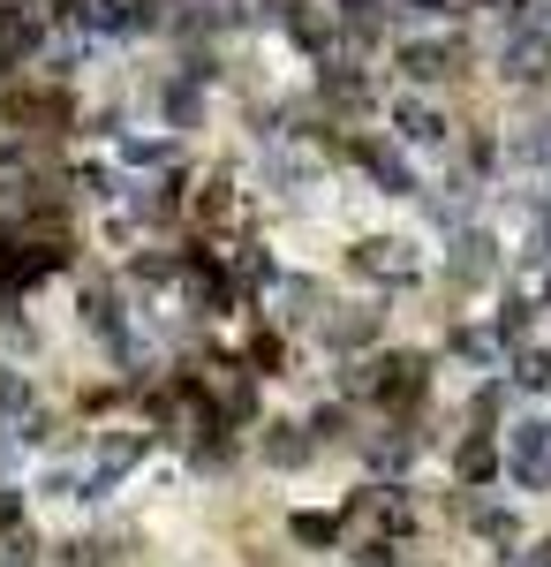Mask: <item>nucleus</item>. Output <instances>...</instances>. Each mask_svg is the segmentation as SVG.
I'll use <instances>...</instances> for the list:
<instances>
[{
  "instance_id": "obj_24",
  "label": "nucleus",
  "mask_w": 551,
  "mask_h": 567,
  "mask_svg": "<svg viewBox=\"0 0 551 567\" xmlns=\"http://www.w3.org/2000/svg\"><path fill=\"white\" fill-rule=\"evenodd\" d=\"M39 492H45V499H84V470L61 462V470H45V477H39Z\"/></svg>"
},
{
  "instance_id": "obj_21",
  "label": "nucleus",
  "mask_w": 551,
  "mask_h": 567,
  "mask_svg": "<svg viewBox=\"0 0 551 567\" xmlns=\"http://www.w3.org/2000/svg\"><path fill=\"white\" fill-rule=\"evenodd\" d=\"M31 409H39V386H31V371H23V363H0V432H15Z\"/></svg>"
},
{
  "instance_id": "obj_3",
  "label": "nucleus",
  "mask_w": 551,
  "mask_h": 567,
  "mask_svg": "<svg viewBox=\"0 0 551 567\" xmlns=\"http://www.w3.org/2000/svg\"><path fill=\"white\" fill-rule=\"evenodd\" d=\"M461 61H468V39H454V31H424V39H401L393 45V69H401V84L416 91H438V84H454L461 76Z\"/></svg>"
},
{
  "instance_id": "obj_5",
  "label": "nucleus",
  "mask_w": 551,
  "mask_h": 567,
  "mask_svg": "<svg viewBox=\"0 0 551 567\" xmlns=\"http://www.w3.org/2000/svg\"><path fill=\"white\" fill-rule=\"evenodd\" d=\"M499 462L521 492H544L551 484V416L544 409H521L507 432H499Z\"/></svg>"
},
{
  "instance_id": "obj_22",
  "label": "nucleus",
  "mask_w": 551,
  "mask_h": 567,
  "mask_svg": "<svg viewBox=\"0 0 551 567\" xmlns=\"http://www.w3.org/2000/svg\"><path fill=\"white\" fill-rule=\"evenodd\" d=\"M340 553H347V567H401V545H385V537H347Z\"/></svg>"
},
{
  "instance_id": "obj_25",
  "label": "nucleus",
  "mask_w": 551,
  "mask_h": 567,
  "mask_svg": "<svg viewBox=\"0 0 551 567\" xmlns=\"http://www.w3.org/2000/svg\"><path fill=\"white\" fill-rule=\"evenodd\" d=\"M0 567H39V537L31 529H8L0 537Z\"/></svg>"
},
{
  "instance_id": "obj_6",
  "label": "nucleus",
  "mask_w": 551,
  "mask_h": 567,
  "mask_svg": "<svg viewBox=\"0 0 551 567\" xmlns=\"http://www.w3.org/2000/svg\"><path fill=\"white\" fill-rule=\"evenodd\" d=\"M318 349L333 355V363H355V355H371L385 341V310L378 303H333L318 318V333H310Z\"/></svg>"
},
{
  "instance_id": "obj_29",
  "label": "nucleus",
  "mask_w": 551,
  "mask_h": 567,
  "mask_svg": "<svg viewBox=\"0 0 551 567\" xmlns=\"http://www.w3.org/2000/svg\"><path fill=\"white\" fill-rule=\"evenodd\" d=\"M8 529H23V492L0 477V537H8Z\"/></svg>"
},
{
  "instance_id": "obj_1",
  "label": "nucleus",
  "mask_w": 551,
  "mask_h": 567,
  "mask_svg": "<svg viewBox=\"0 0 551 567\" xmlns=\"http://www.w3.org/2000/svg\"><path fill=\"white\" fill-rule=\"evenodd\" d=\"M347 272L371 280V288H416L430 272V258H424L416 235H363V243L347 250Z\"/></svg>"
},
{
  "instance_id": "obj_15",
  "label": "nucleus",
  "mask_w": 551,
  "mask_h": 567,
  "mask_svg": "<svg viewBox=\"0 0 551 567\" xmlns=\"http://www.w3.org/2000/svg\"><path fill=\"white\" fill-rule=\"evenodd\" d=\"M189 219L197 227H227V219H242V189H235V167H219L189 189Z\"/></svg>"
},
{
  "instance_id": "obj_23",
  "label": "nucleus",
  "mask_w": 551,
  "mask_h": 567,
  "mask_svg": "<svg viewBox=\"0 0 551 567\" xmlns=\"http://www.w3.org/2000/svg\"><path fill=\"white\" fill-rule=\"evenodd\" d=\"M393 16H416V23H446V16H461L468 0H385Z\"/></svg>"
},
{
  "instance_id": "obj_8",
  "label": "nucleus",
  "mask_w": 551,
  "mask_h": 567,
  "mask_svg": "<svg viewBox=\"0 0 551 567\" xmlns=\"http://www.w3.org/2000/svg\"><path fill=\"white\" fill-rule=\"evenodd\" d=\"M499 272H507V250H499V235L484 219H468V227L446 235V280L454 288H491Z\"/></svg>"
},
{
  "instance_id": "obj_10",
  "label": "nucleus",
  "mask_w": 551,
  "mask_h": 567,
  "mask_svg": "<svg viewBox=\"0 0 551 567\" xmlns=\"http://www.w3.org/2000/svg\"><path fill=\"white\" fill-rule=\"evenodd\" d=\"M106 152H114L122 175H167V167H181V144L167 130H106Z\"/></svg>"
},
{
  "instance_id": "obj_17",
  "label": "nucleus",
  "mask_w": 551,
  "mask_h": 567,
  "mask_svg": "<svg viewBox=\"0 0 551 567\" xmlns=\"http://www.w3.org/2000/svg\"><path fill=\"white\" fill-rule=\"evenodd\" d=\"M302 432H310V446L325 454V446H340V439L363 432V416H355L347 401H333V393H325V401H310V409H302Z\"/></svg>"
},
{
  "instance_id": "obj_12",
  "label": "nucleus",
  "mask_w": 551,
  "mask_h": 567,
  "mask_svg": "<svg viewBox=\"0 0 551 567\" xmlns=\"http://www.w3.org/2000/svg\"><path fill=\"white\" fill-rule=\"evenodd\" d=\"M461 523H468V537H476V545H491L499 560H507L513 545L529 537V529H521V515H513L507 499H491V492H468V499H461Z\"/></svg>"
},
{
  "instance_id": "obj_11",
  "label": "nucleus",
  "mask_w": 551,
  "mask_h": 567,
  "mask_svg": "<svg viewBox=\"0 0 551 567\" xmlns=\"http://www.w3.org/2000/svg\"><path fill=\"white\" fill-rule=\"evenodd\" d=\"M499 76L507 84H551V31L544 23H513L499 39Z\"/></svg>"
},
{
  "instance_id": "obj_20",
  "label": "nucleus",
  "mask_w": 551,
  "mask_h": 567,
  "mask_svg": "<svg viewBox=\"0 0 551 567\" xmlns=\"http://www.w3.org/2000/svg\"><path fill=\"white\" fill-rule=\"evenodd\" d=\"M499 379H507L513 393H551V341H529V349H513Z\"/></svg>"
},
{
  "instance_id": "obj_14",
  "label": "nucleus",
  "mask_w": 551,
  "mask_h": 567,
  "mask_svg": "<svg viewBox=\"0 0 551 567\" xmlns=\"http://www.w3.org/2000/svg\"><path fill=\"white\" fill-rule=\"evenodd\" d=\"M152 446H159V432H152V424H106V432L91 439V462H98V470H114V477H128Z\"/></svg>"
},
{
  "instance_id": "obj_16",
  "label": "nucleus",
  "mask_w": 551,
  "mask_h": 567,
  "mask_svg": "<svg viewBox=\"0 0 551 567\" xmlns=\"http://www.w3.org/2000/svg\"><path fill=\"white\" fill-rule=\"evenodd\" d=\"M499 470H507V462H499V439L491 432H468L461 446H454V477H461V492H491Z\"/></svg>"
},
{
  "instance_id": "obj_7",
  "label": "nucleus",
  "mask_w": 551,
  "mask_h": 567,
  "mask_svg": "<svg viewBox=\"0 0 551 567\" xmlns=\"http://www.w3.org/2000/svg\"><path fill=\"white\" fill-rule=\"evenodd\" d=\"M347 159H355L363 175L378 182V197H424V175H416V159H408L393 136L355 130V136H347Z\"/></svg>"
},
{
  "instance_id": "obj_30",
  "label": "nucleus",
  "mask_w": 551,
  "mask_h": 567,
  "mask_svg": "<svg viewBox=\"0 0 551 567\" xmlns=\"http://www.w3.org/2000/svg\"><path fill=\"white\" fill-rule=\"evenodd\" d=\"M537 144H544V167H551V114H544V130H537Z\"/></svg>"
},
{
  "instance_id": "obj_4",
  "label": "nucleus",
  "mask_w": 551,
  "mask_h": 567,
  "mask_svg": "<svg viewBox=\"0 0 551 567\" xmlns=\"http://www.w3.org/2000/svg\"><path fill=\"white\" fill-rule=\"evenodd\" d=\"M325 310H333V288H325L318 272H280V288L264 296V326H272L280 341H295V333L310 341Z\"/></svg>"
},
{
  "instance_id": "obj_9",
  "label": "nucleus",
  "mask_w": 551,
  "mask_h": 567,
  "mask_svg": "<svg viewBox=\"0 0 551 567\" xmlns=\"http://www.w3.org/2000/svg\"><path fill=\"white\" fill-rule=\"evenodd\" d=\"M250 446H257V462L280 470V477H295V470L318 462V446H310V432H302V416H264V424L250 432Z\"/></svg>"
},
{
  "instance_id": "obj_27",
  "label": "nucleus",
  "mask_w": 551,
  "mask_h": 567,
  "mask_svg": "<svg viewBox=\"0 0 551 567\" xmlns=\"http://www.w3.org/2000/svg\"><path fill=\"white\" fill-rule=\"evenodd\" d=\"M499 567H551V537H521Z\"/></svg>"
},
{
  "instance_id": "obj_19",
  "label": "nucleus",
  "mask_w": 551,
  "mask_h": 567,
  "mask_svg": "<svg viewBox=\"0 0 551 567\" xmlns=\"http://www.w3.org/2000/svg\"><path fill=\"white\" fill-rule=\"evenodd\" d=\"M446 349L461 355L468 371H491V379L507 371V349H499V333H491V326H454V333H446Z\"/></svg>"
},
{
  "instance_id": "obj_18",
  "label": "nucleus",
  "mask_w": 551,
  "mask_h": 567,
  "mask_svg": "<svg viewBox=\"0 0 551 567\" xmlns=\"http://www.w3.org/2000/svg\"><path fill=\"white\" fill-rule=\"evenodd\" d=\"M288 537H295L302 553H340L347 545V523H340V507H310V515H288Z\"/></svg>"
},
{
  "instance_id": "obj_28",
  "label": "nucleus",
  "mask_w": 551,
  "mask_h": 567,
  "mask_svg": "<svg viewBox=\"0 0 551 567\" xmlns=\"http://www.w3.org/2000/svg\"><path fill=\"white\" fill-rule=\"evenodd\" d=\"M0 23H53L45 0H0Z\"/></svg>"
},
{
  "instance_id": "obj_13",
  "label": "nucleus",
  "mask_w": 551,
  "mask_h": 567,
  "mask_svg": "<svg viewBox=\"0 0 551 567\" xmlns=\"http://www.w3.org/2000/svg\"><path fill=\"white\" fill-rule=\"evenodd\" d=\"M205 122H212V91H205V84H189V76L174 69L167 84H159V130H167L174 144H181V136H197V130H205Z\"/></svg>"
},
{
  "instance_id": "obj_31",
  "label": "nucleus",
  "mask_w": 551,
  "mask_h": 567,
  "mask_svg": "<svg viewBox=\"0 0 551 567\" xmlns=\"http://www.w3.org/2000/svg\"><path fill=\"white\" fill-rule=\"evenodd\" d=\"M544 205H551V167H544Z\"/></svg>"
},
{
  "instance_id": "obj_2",
  "label": "nucleus",
  "mask_w": 551,
  "mask_h": 567,
  "mask_svg": "<svg viewBox=\"0 0 551 567\" xmlns=\"http://www.w3.org/2000/svg\"><path fill=\"white\" fill-rule=\"evenodd\" d=\"M385 136H393L408 159H416V152H424V159H446V152H454V114H446L438 99H416V91H401V99L385 106Z\"/></svg>"
},
{
  "instance_id": "obj_26",
  "label": "nucleus",
  "mask_w": 551,
  "mask_h": 567,
  "mask_svg": "<svg viewBox=\"0 0 551 567\" xmlns=\"http://www.w3.org/2000/svg\"><path fill=\"white\" fill-rule=\"evenodd\" d=\"M45 439H53V409H31V416H23V424H15V446H45Z\"/></svg>"
}]
</instances>
